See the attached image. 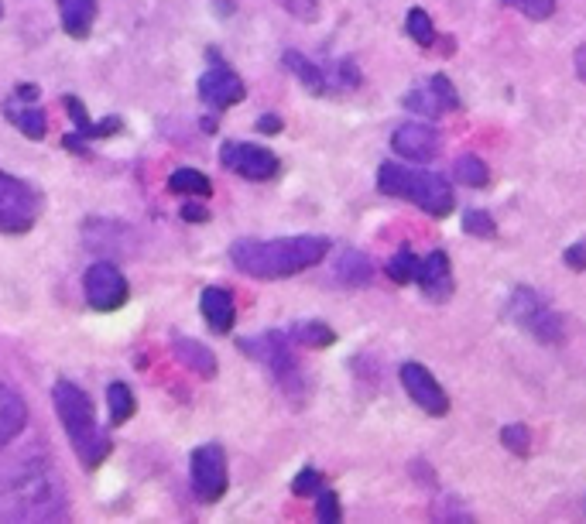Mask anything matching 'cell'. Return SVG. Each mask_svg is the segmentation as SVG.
I'll return each mask as SVG.
<instances>
[{
	"mask_svg": "<svg viewBox=\"0 0 586 524\" xmlns=\"http://www.w3.org/2000/svg\"><path fill=\"white\" fill-rule=\"evenodd\" d=\"M66 514V487L59 470L45 456L14 466L0 480V518L7 521H52Z\"/></svg>",
	"mask_w": 586,
	"mask_h": 524,
	"instance_id": "6da1fadb",
	"label": "cell"
},
{
	"mask_svg": "<svg viewBox=\"0 0 586 524\" xmlns=\"http://www.w3.org/2000/svg\"><path fill=\"white\" fill-rule=\"evenodd\" d=\"M329 254L326 237H278V240H234L230 247V261L240 274L261 281L292 278L299 271L316 268Z\"/></svg>",
	"mask_w": 586,
	"mask_h": 524,
	"instance_id": "7a4b0ae2",
	"label": "cell"
},
{
	"mask_svg": "<svg viewBox=\"0 0 586 524\" xmlns=\"http://www.w3.org/2000/svg\"><path fill=\"white\" fill-rule=\"evenodd\" d=\"M52 405L59 415L62 429H66L72 449H76L79 463L83 466H100L110 456V439L96 425L93 401L86 398L83 388H76L72 381H55L52 388Z\"/></svg>",
	"mask_w": 586,
	"mask_h": 524,
	"instance_id": "3957f363",
	"label": "cell"
},
{
	"mask_svg": "<svg viewBox=\"0 0 586 524\" xmlns=\"http://www.w3.org/2000/svg\"><path fill=\"white\" fill-rule=\"evenodd\" d=\"M377 189H381L384 196L408 199V203L425 209V213L436 216V220L453 213V203H456L453 185H449L443 175L398 165V161H384V165L377 168Z\"/></svg>",
	"mask_w": 586,
	"mask_h": 524,
	"instance_id": "277c9868",
	"label": "cell"
},
{
	"mask_svg": "<svg viewBox=\"0 0 586 524\" xmlns=\"http://www.w3.org/2000/svg\"><path fill=\"white\" fill-rule=\"evenodd\" d=\"M504 316L515 322L518 329H525L528 336H535L539 343H563V319L549 305V298L539 295L535 288L518 285L508 298V305H504Z\"/></svg>",
	"mask_w": 586,
	"mask_h": 524,
	"instance_id": "5b68a950",
	"label": "cell"
},
{
	"mask_svg": "<svg viewBox=\"0 0 586 524\" xmlns=\"http://www.w3.org/2000/svg\"><path fill=\"white\" fill-rule=\"evenodd\" d=\"M42 213V196L28 182L0 172V233H28Z\"/></svg>",
	"mask_w": 586,
	"mask_h": 524,
	"instance_id": "8992f818",
	"label": "cell"
},
{
	"mask_svg": "<svg viewBox=\"0 0 586 524\" xmlns=\"http://www.w3.org/2000/svg\"><path fill=\"white\" fill-rule=\"evenodd\" d=\"M189 480L192 490L203 504H216L227 494V453L220 446H199L189 459Z\"/></svg>",
	"mask_w": 586,
	"mask_h": 524,
	"instance_id": "52a82bcc",
	"label": "cell"
},
{
	"mask_svg": "<svg viewBox=\"0 0 586 524\" xmlns=\"http://www.w3.org/2000/svg\"><path fill=\"white\" fill-rule=\"evenodd\" d=\"M83 292H86V305L93 312H117L127 302V295H131V285H127L124 271L117 264L96 261L83 278Z\"/></svg>",
	"mask_w": 586,
	"mask_h": 524,
	"instance_id": "ba28073f",
	"label": "cell"
},
{
	"mask_svg": "<svg viewBox=\"0 0 586 524\" xmlns=\"http://www.w3.org/2000/svg\"><path fill=\"white\" fill-rule=\"evenodd\" d=\"M220 165L237 172L240 179H251V182H268L282 172V161L271 155L268 148L261 144H240V141H227L220 148Z\"/></svg>",
	"mask_w": 586,
	"mask_h": 524,
	"instance_id": "9c48e42d",
	"label": "cell"
},
{
	"mask_svg": "<svg viewBox=\"0 0 586 524\" xmlns=\"http://www.w3.org/2000/svg\"><path fill=\"white\" fill-rule=\"evenodd\" d=\"M240 350L251 353L261 364H268L271 374H275L285 388H292V381L299 377V360H295V353H292V340L282 333H264V336H254V340H240Z\"/></svg>",
	"mask_w": 586,
	"mask_h": 524,
	"instance_id": "30bf717a",
	"label": "cell"
},
{
	"mask_svg": "<svg viewBox=\"0 0 586 524\" xmlns=\"http://www.w3.org/2000/svg\"><path fill=\"white\" fill-rule=\"evenodd\" d=\"M401 384H405L408 398H412L415 405L425 411V415L443 418L446 411H449V394L443 391V384H439L436 377H432L429 367L405 364V367H401Z\"/></svg>",
	"mask_w": 586,
	"mask_h": 524,
	"instance_id": "8fae6325",
	"label": "cell"
},
{
	"mask_svg": "<svg viewBox=\"0 0 586 524\" xmlns=\"http://www.w3.org/2000/svg\"><path fill=\"white\" fill-rule=\"evenodd\" d=\"M244 96H247L244 79H240L230 66H213L210 72H203V79H199V100L213 110L234 107Z\"/></svg>",
	"mask_w": 586,
	"mask_h": 524,
	"instance_id": "7c38bea8",
	"label": "cell"
},
{
	"mask_svg": "<svg viewBox=\"0 0 586 524\" xmlns=\"http://www.w3.org/2000/svg\"><path fill=\"white\" fill-rule=\"evenodd\" d=\"M391 148L408 161H432L443 148V137L432 124H401L391 134Z\"/></svg>",
	"mask_w": 586,
	"mask_h": 524,
	"instance_id": "4fadbf2b",
	"label": "cell"
},
{
	"mask_svg": "<svg viewBox=\"0 0 586 524\" xmlns=\"http://www.w3.org/2000/svg\"><path fill=\"white\" fill-rule=\"evenodd\" d=\"M415 281H419V288L425 292V298H432V302H446L449 295H453V268H449V257L446 251H432L419 257V271H415Z\"/></svg>",
	"mask_w": 586,
	"mask_h": 524,
	"instance_id": "5bb4252c",
	"label": "cell"
},
{
	"mask_svg": "<svg viewBox=\"0 0 586 524\" xmlns=\"http://www.w3.org/2000/svg\"><path fill=\"white\" fill-rule=\"evenodd\" d=\"M28 425V405L11 384H0V449H7Z\"/></svg>",
	"mask_w": 586,
	"mask_h": 524,
	"instance_id": "9a60e30c",
	"label": "cell"
},
{
	"mask_svg": "<svg viewBox=\"0 0 586 524\" xmlns=\"http://www.w3.org/2000/svg\"><path fill=\"white\" fill-rule=\"evenodd\" d=\"M199 309H203V319L210 322L213 333H230L234 329L237 305L227 288H206L203 298H199Z\"/></svg>",
	"mask_w": 586,
	"mask_h": 524,
	"instance_id": "2e32d148",
	"label": "cell"
},
{
	"mask_svg": "<svg viewBox=\"0 0 586 524\" xmlns=\"http://www.w3.org/2000/svg\"><path fill=\"white\" fill-rule=\"evenodd\" d=\"M59 18L69 38L83 42L90 38L93 21H96V0H59Z\"/></svg>",
	"mask_w": 586,
	"mask_h": 524,
	"instance_id": "e0dca14e",
	"label": "cell"
},
{
	"mask_svg": "<svg viewBox=\"0 0 586 524\" xmlns=\"http://www.w3.org/2000/svg\"><path fill=\"white\" fill-rule=\"evenodd\" d=\"M336 278H340L343 285H350V288L371 285V278H374L371 257L360 254V251H343L340 257H336Z\"/></svg>",
	"mask_w": 586,
	"mask_h": 524,
	"instance_id": "ac0fdd59",
	"label": "cell"
},
{
	"mask_svg": "<svg viewBox=\"0 0 586 524\" xmlns=\"http://www.w3.org/2000/svg\"><path fill=\"white\" fill-rule=\"evenodd\" d=\"M172 346H175V357H179L189 370H196L199 377H216V357L210 346L186 340V336H175Z\"/></svg>",
	"mask_w": 586,
	"mask_h": 524,
	"instance_id": "d6986e66",
	"label": "cell"
},
{
	"mask_svg": "<svg viewBox=\"0 0 586 524\" xmlns=\"http://www.w3.org/2000/svg\"><path fill=\"white\" fill-rule=\"evenodd\" d=\"M285 66H288V72H292V76L299 79V83H302L312 96H323V93H326V76H323V69H319L312 59H305L302 52L288 48V52H285Z\"/></svg>",
	"mask_w": 586,
	"mask_h": 524,
	"instance_id": "ffe728a7",
	"label": "cell"
},
{
	"mask_svg": "<svg viewBox=\"0 0 586 524\" xmlns=\"http://www.w3.org/2000/svg\"><path fill=\"white\" fill-rule=\"evenodd\" d=\"M168 192H175V196L210 199L213 196V182L206 179L199 168H175V172L168 175Z\"/></svg>",
	"mask_w": 586,
	"mask_h": 524,
	"instance_id": "44dd1931",
	"label": "cell"
},
{
	"mask_svg": "<svg viewBox=\"0 0 586 524\" xmlns=\"http://www.w3.org/2000/svg\"><path fill=\"white\" fill-rule=\"evenodd\" d=\"M66 110H69V117H72V124H76V131L79 134H86V137H107V134H117L120 127V117H107L103 124H93L90 114H86V107L76 100V96H66Z\"/></svg>",
	"mask_w": 586,
	"mask_h": 524,
	"instance_id": "7402d4cb",
	"label": "cell"
},
{
	"mask_svg": "<svg viewBox=\"0 0 586 524\" xmlns=\"http://www.w3.org/2000/svg\"><path fill=\"white\" fill-rule=\"evenodd\" d=\"M107 411H110V425L131 422V415L138 411V398H134V391L124 381L107 384Z\"/></svg>",
	"mask_w": 586,
	"mask_h": 524,
	"instance_id": "603a6c76",
	"label": "cell"
},
{
	"mask_svg": "<svg viewBox=\"0 0 586 524\" xmlns=\"http://www.w3.org/2000/svg\"><path fill=\"white\" fill-rule=\"evenodd\" d=\"M288 340L299 343V346H309V350H326V346L336 343V333L326 326V322H299V326H292Z\"/></svg>",
	"mask_w": 586,
	"mask_h": 524,
	"instance_id": "cb8c5ba5",
	"label": "cell"
},
{
	"mask_svg": "<svg viewBox=\"0 0 586 524\" xmlns=\"http://www.w3.org/2000/svg\"><path fill=\"white\" fill-rule=\"evenodd\" d=\"M7 117L14 120V127L24 134V137H31V141H42L45 131H48V124H45V114L42 110H35V107H11L7 103Z\"/></svg>",
	"mask_w": 586,
	"mask_h": 524,
	"instance_id": "d4e9b609",
	"label": "cell"
},
{
	"mask_svg": "<svg viewBox=\"0 0 586 524\" xmlns=\"http://www.w3.org/2000/svg\"><path fill=\"white\" fill-rule=\"evenodd\" d=\"M453 179L460 185H470V189H480V185L491 182V172H487V165L477 155H463L453 165Z\"/></svg>",
	"mask_w": 586,
	"mask_h": 524,
	"instance_id": "484cf974",
	"label": "cell"
},
{
	"mask_svg": "<svg viewBox=\"0 0 586 524\" xmlns=\"http://www.w3.org/2000/svg\"><path fill=\"white\" fill-rule=\"evenodd\" d=\"M405 31H408V38H412L415 45H436V24H432V18L429 14L422 11V7H412L408 11V21H405Z\"/></svg>",
	"mask_w": 586,
	"mask_h": 524,
	"instance_id": "4316f807",
	"label": "cell"
},
{
	"mask_svg": "<svg viewBox=\"0 0 586 524\" xmlns=\"http://www.w3.org/2000/svg\"><path fill=\"white\" fill-rule=\"evenodd\" d=\"M384 271H388V278L395 281V285H408V281L415 278V271H419V257L412 254V247H401Z\"/></svg>",
	"mask_w": 586,
	"mask_h": 524,
	"instance_id": "83f0119b",
	"label": "cell"
},
{
	"mask_svg": "<svg viewBox=\"0 0 586 524\" xmlns=\"http://www.w3.org/2000/svg\"><path fill=\"white\" fill-rule=\"evenodd\" d=\"M501 446L511 449L515 456H528L532 453V429L525 422H511L501 429Z\"/></svg>",
	"mask_w": 586,
	"mask_h": 524,
	"instance_id": "f1b7e54d",
	"label": "cell"
},
{
	"mask_svg": "<svg viewBox=\"0 0 586 524\" xmlns=\"http://www.w3.org/2000/svg\"><path fill=\"white\" fill-rule=\"evenodd\" d=\"M405 107L412 110V114L425 117V120H436V117L446 114L443 103L436 100V93H432V90H412V93L405 96Z\"/></svg>",
	"mask_w": 586,
	"mask_h": 524,
	"instance_id": "f546056e",
	"label": "cell"
},
{
	"mask_svg": "<svg viewBox=\"0 0 586 524\" xmlns=\"http://www.w3.org/2000/svg\"><path fill=\"white\" fill-rule=\"evenodd\" d=\"M463 230H467L470 237H480V240H494L497 237L494 216L484 213V209H467V213H463Z\"/></svg>",
	"mask_w": 586,
	"mask_h": 524,
	"instance_id": "4dcf8cb0",
	"label": "cell"
},
{
	"mask_svg": "<svg viewBox=\"0 0 586 524\" xmlns=\"http://www.w3.org/2000/svg\"><path fill=\"white\" fill-rule=\"evenodd\" d=\"M504 4L515 7V11H521L532 21H549L556 14V0H504Z\"/></svg>",
	"mask_w": 586,
	"mask_h": 524,
	"instance_id": "1f68e13d",
	"label": "cell"
},
{
	"mask_svg": "<svg viewBox=\"0 0 586 524\" xmlns=\"http://www.w3.org/2000/svg\"><path fill=\"white\" fill-rule=\"evenodd\" d=\"M429 90L436 93V100L443 103L446 114H449V110H460V96H456L453 83H449V76H443V72H436V76H432Z\"/></svg>",
	"mask_w": 586,
	"mask_h": 524,
	"instance_id": "d6a6232c",
	"label": "cell"
},
{
	"mask_svg": "<svg viewBox=\"0 0 586 524\" xmlns=\"http://www.w3.org/2000/svg\"><path fill=\"white\" fill-rule=\"evenodd\" d=\"M319 487H323V477H319V470H312V466L299 470L295 473V480H292V494L295 497H316Z\"/></svg>",
	"mask_w": 586,
	"mask_h": 524,
	"instance_id": "836d02e7",
	"label": "cell"
},
{
	"mask_svg": "<svg viewBox=\"0 0 586 524\" xmlns=\"http://www.w3.org/2000/svg\"><path fill=\"white\" fill-rule=\"evenodd\" d=\"M316 518L323 524L340 521V497H336L333 490H319L316 494Z\"/></svg>",
	"mask_w": 586,
	"mask_h": 524,
	"instance_id": "e575fe53",
	"label": "cell"
},
{
	"mask_svg": "<svg viewBox=\"0 0 586 524\" xmlns=\"http://www.w3.org/2000/svg\"><path fill=\"white\" fill-rule=\"evenodd\" d=\"M282 7L288 14H295V18H302V21H316L319 0H282Z\"/></svg>",
	"mask_w": 586,
	"mask_h": 524,
	"instance_id": "d590c367",
	"label": "cell"
},
{
	"mask_svg": "<svg viewBox=\"0 0 586 524\" xmlns=\"http://www.w3.org/2000/svg\"><path fill=\"white\" fill-rule=\"evenodd\" d=\"M563 264L573 271H586V240H576L563 251Z\"/></svg>",
	"mask_w": 586,
	"mask_h": 524,
	"instance_id": "8d00e7d4",
	"label": "cell"
},
{
	"mask_svg": "<svg viewBox=\"0 0 586 524\" xmlns=\"http://www.w3.org/2000/svg\"><path fill=\"white\" fill-rule=\"evenodd\" d=\"M340 79H343V86H357L360 83V72H357V66H353V59L340 62Z\"/></svg>",
	"mask_w": 586,
	"mask_h": 524,
	"instance_id": "74e56055",
	"label": "cell"
},
{
	"mask_svg": "<svg viewBox=\"0 0 586 524\" xmlns=\"http://www.w3.org/2000/svg\"><path fill=\"white\" fill-rule=\"evenodd\" d=\"M86 141H90L86 134H66L62 137V144H66L69 151H76V155H86Z\"/></svg>",
	"mask_w": 586,
	"mask_h": 524,
	"instance_id": "f35d334b",
	"label": "cell"
},
{
	"mask_svg": "<svg viewBox=\"0 0 586 524\" xmlns=\"http://www.w3.org/2000/svg\"><path fill=\"white\" fill-rule=\"evenodd\" d=\"M258 131H261V134H278V131H282V117L264 114V117L258 120Z\"/></svg>",
	"mask_w": 586,
	"mask_h": 524,
	"instance_id": "ab89813d",
	"label": "cell"
},
{
	"mask_svg": "<svg viewBox=\"0 0 586 524\" xmlns=\"http://www.w3.org/2000/svg\"><path fill=\"white\" fill-rule=\"evenodd\" d=\"M182 220H189V223H206V220H210V213H206L203 206H182Z\"/></svg>",
	"mask_w": 586,
	"mask_h": 524,
	"instance_id": "60d3db41",
	"label": "cell"
},
{
	"mask_svg": "<svg viewBox=\"0 0 586 524\" xmlns=\"http://www.w3.org/2000/svg\"><path fill=\"white\" fill-rule=\"evenodd\" d=\"M576 76H580L586 83V45L576 48Z\"/></svg>",
	"mask_w": 586,
	"mask_h": 524,
	"instance_id": "b9f144b4",
	"label": "cell"
},
{
	"mask_svg": "<svg viewBox=\"0 0 586 524\" xmlns=\"http://www.w3.org/2000/svg\"><path fill=\"white\" fill-rule=\"evenodd\" d=\"M18 100L35 103V100H38V86H18Z\"/></svg>",
	"mask_w": 586,
	"mask_h": 524,
	"instance_id": "7bdbcfd3",
	"label": "cell"
},
{
	"mask_svg": "<svg viewBox=\"0 0 586 524\" xmlns=\"http://www.w3.org/2000/svg\"><path fill=\"white\" fill-rule=\"evenodd\" d=\"M0 14H4V11H0Z\"/></svg>",
	"mask_w": 586,
	"mask_h": 524,
	"instance_id": "ee69618b",
	"label": "cell"
}]
</instances>
